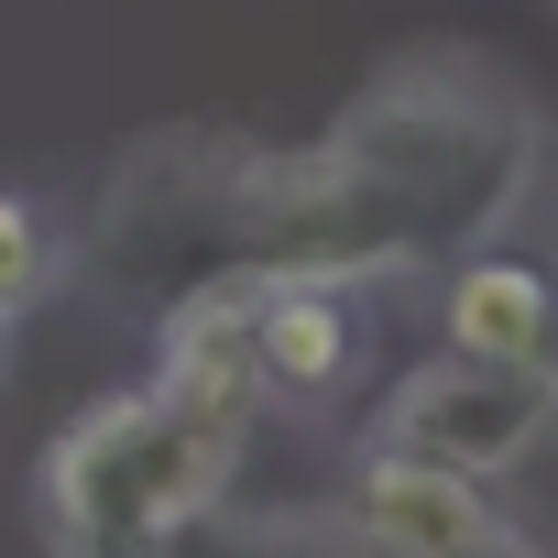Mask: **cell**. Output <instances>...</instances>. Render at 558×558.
I'll list each match as a JSON object with an SVG mask.
<instances>
[{
    "label": "cell",
    "instance_id": "obj_1",
    "mask_svg": "<svg viewBox=\"0 0 558 558\" xmlns=\"http://www.w3.org/2000/svg\"><path fill=\"white\" fill-rule=\"evenodd\" d=\"M525 143L536 132L514 99L405 66L307 154H241L208 175H175V154H132L110 197V263L143 274L154 252H186L175 296L274 286V274H340L351 286L373 263L493 230L525 186Z\"/></svg>",
    "mask_w": 558,
    "mask_h": 558
},
{
    "label": "cell",
    "instance_id": "obj_2",
    "mask_svg": "<svg viewBox=\"0 0 558 558\" xmlns=\"http://www.w3.org/2000/svg\"><path fill=\"white\" fill-rule=\"evenodd\" d=\"M252 286H197L175 296L165 373L88 405L45 449V547L56 558H165L241 471L263 373L241 340Z\"/></svg>",
    "mask_w": 558,
    "mask_h": 558
},
{
    "label": "cell",
    "instance_id": "obj_9",
    "mask_svg": "<svg viewBox=\"0 0 558 558\" xmlns=\"http://www.w3.org/2000/svg\"><path fill=\"white\" fill-rule=\"evenodd\" d=\"M460 558H547V547H536V536H514V525H504V514H493V525H482V536H471V547H460Z\"/></svg>",
    "mask_w": 558,
    "mask_h": 558
},
{
    "label": "cell",
    "instance_id": "obj_8",
    "mask_svg": "<svg viewBox=\"0 0 558 558\" xmlns=\"http://www.w3.org/2000/svg\"><path fill=\"white\" fill-rule=\"evenodd\" d=\"M34 274H45V230H34V208H23V197H0V307H12Z\"/></svg>",
    "mask_w": 558,
    "mask_h": 558
},
{
    "label": "cell",
    "instance_id": "obj_4",
    "mask_svg": "<svg viewBox=\"0 0 558 558\" xmlns=\"http://www.w3.org/2000/svg\"><path fill=\"white\" fill-rule=\"evenodd\" d=\"M241 340H252L263 395H329L362 362V307H351L340 274H274L241 307Z\"/></svg>",
    "mask_w": 558,
    "mask_h": 558
},
{
    "label": "cell",
    "instance_id": "obj_6",
    "mask_svg": "<svg viewBox=\"0 0 558 558\" xmlns=\"http://www.w3.org/2000/svg\"><path fill=\"white\" fill-rule=\"evenodd\" d=\"M449 351H482V362H547V274L514 263V252L460 263V286H449Z\"/></svg>",
    "mask_w": 558,
    "mask_h": 558
},
{
    "label": "cell",
    "instance_id": "obj_7",
    "mask_svg": "<svg viewBox=\"0 0 558 558\" xmlns=\"http://www.w3.org/2000/svg\"><path fill=\"white\" fill-rule=\"evenodd\" d=\"M165 558H395L384 536H362L351 514H252V525H186Z\"/></svg>",
    "mask_w": 558,
    "mask_h": 558
},
{
    "label": "cell",
    "instance_id": "obj_10",
    "mask_svg": "<svg viewBox=\"0 0 558 558\" xmlns=\"http://www.w3.org/2000/svg\"><path fill=\"white\" fill-rule=\"evenodd\" d=\"M547 373H558V274H547Z\"/></svg>",
    "mask_w": 558,
    "mask_h": 558
},
{
    "label": "cell",
    "instance_id": "obj_5",
    "mask_svg": "<svg viewBox=\"0 0 558 558\" xmlns=\"http://www.w3.org/2000/svg\"><path fill=\"white\" fill-rule=\"evenodd\" d=\"M351 525H362V536H384L395 558H460V547L493 525V504H482V482H471V471H449V460L373 449V460H362V482H351Z\"/></svg>",
    "mask_w": 558,
    "mask_h": 558
},
{
    "label": "cell",
    "instance_id": "obj_3",
    "mask_svg": "<svg viewBox=\"0 0 558 558\" xmlns=\"http://www.w3.org/2000/svg\"><path fill=\"white\" fill-rule=\"evenodd\" d=\"M558 405V373L547 362H482V351H449L427 373H405L384 395V449H416V460H449V471H514L536 449Z\"/></svg>",
    "mask_w": 558,
    "mask_h": 558
}]
</instances>
